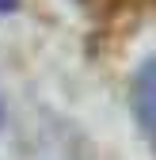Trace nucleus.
I'll use <instances>...</instances> for the list:
<instances>
[{
	"mask_svg": "<svg viewBox=\"0 0 156 160\" xmlns=\"http://www.w3.org/2000/svg\"><path fill=\"white\" fill-rule=\"evenodd\" d=\"M103 4H156V0H103Z\"/></svg>",
	"mask_w": 156,
	"mask_h": 160,
	"instance_id": "obj_2",
	"label": "nucleus"
},
{
	"mask_svg": "<svg viewBox=\"0 0 156 160\" xmlns=\"http://www.w3.org/2000/svg\"><path fill=\"white\" fill-rule=\"evenodd\" d=\"M4 8H12V0H0V12H4Z\"/></svg>",
	"mask_w": 156,
	"mask_h": 160,
	"instance_id": "obj_3",
	"label": "nucleus"
},
{
	"mask_svg": "<svg viewBox=\"0 0 156 160\" xmlns=\"http://www.w3.org/2000/svg\"><path fill=\"white\" fill-rule=\"evenodd\" d=\"M133 99H137V114L141 122L156 133V61H149L137 76V88H133Z\"/></svg>",
	"mask_w": 156,
	"mask_h": 160,
	"instance_id": "obj_1",
	"label": "nucleus"
}]
</instances>
